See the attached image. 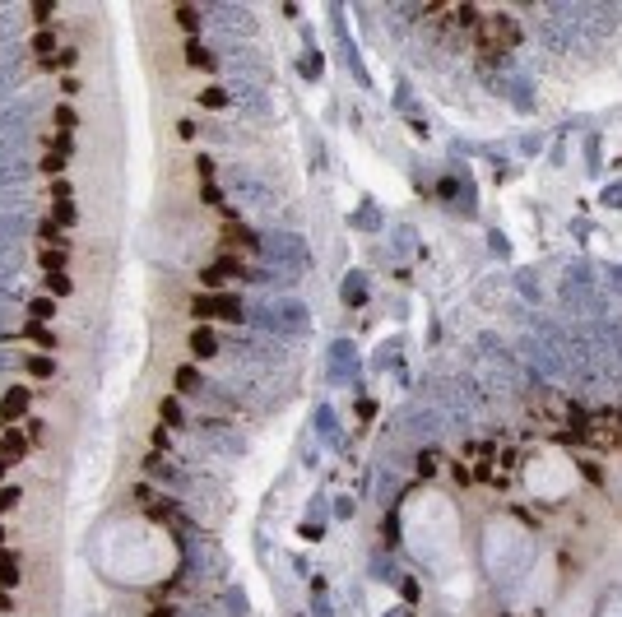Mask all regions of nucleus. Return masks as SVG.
Here are the masks:
<instances>
[{
	"label": "nucleus",
	"instance_id": "6ab92c4d",
	"mask_svg": "<svg viewBox=\"0 0 622 617\" xmlns=\"http://www.w3.org/2000/svg\"><path fill=\"white\" fill-rule=\"evenodd\" d=\"M177 24H181V28H195V24H200V15H195V10H186V5H181V10H177Z\"/></svg>",
	"mask_w": 622,
	"mask_h": 617
},
{
	"label": "nucleus",
	"instance_id": "39448f33",
	"mask_svg": "<svg viewBox=\"0 0 622 617\" xmlns=\"http://www.w3.org/2000/svg\"><path fill=\"white\" fill-rule=\"evenodd\" d=\"M190 353H195V357H214L218 353V339H214V330H209V325H195V334H190Z\"/></svg>",
	"mask_w": 622,
	"mask_h": 617
},
{
	"label": "nucleus",
	"instance_id": "393cba45",
	"mask_svg": "<svg viewBox=\"0 0 622 617\" xmlns=\"http://www.w3.org/2000/svg\"><path fill=\"white\" fill-rule=\"evenodd\" d=\"M51 195H56V200L65 204V200H70V181H56V186H51Z\"/></svg>",
	"mask_w": 622,
	"mask_h": 617
},
{
	"label": "nucleus",
	"instance_id": "9d476101",
	"mask_svg": "<svg viewBox=\"0 0 622 617\" xmlns=\"http://www.w3.org/2000/svg\"><path fill=\"white\" fill-rule=\"evenodd\" d=\"M24 367H28V376L33 381H51V371H56V362H51V357H28V362H24Z\"/></svg>",
	"mask_w": 622,
	"mask_h": 617
},
{
	"label": "nucleus",
	"instance_id": "f03ea898",
	"mask_svg": "<svg viewBox=\"0 0 622 617\" xmlns=\"http://www.w3.org/2000/svg\"><path fill=\"white\" fill-rule=\"evenodd\" d=\"M195 321H209V316H223V321H242V302L237 297H195L190 302Z\"/></svg>",
	"mask_w": 622,
	"mask_h": 617
},
{
	"label": "nucleus",
	"instance_id": "b1692460",
	"mask_svg": "<svg viewBox=\"0 0 622 617\" xmlns=\"http://www.w3.org/2000/svg\"><path fill=\"white\" fill-rule=\"evenodd\" d=\"M51 15H56V0H51V5H47V0H42V5H33V19H51Z\"/></svg>",
	"mask_w": 622,
	"mask_h": 617
},
{
	"label": "nucleus",
	"instance_id": "4468645a",
	"mask_svg": "<svg viewBox=\"0 0 622 617\" xmlns=\"http://www.w3.org/2000/svg\"><path fill=\"white\" fill-rule=\"evenodd\" d=\"M177 390H200V371L195 367H177Z\"/></svg>",
	"mask_w": 622,
	"mask_h": 617
},
{
	"label": "nucleus",
	"instance_id": "f8f14e48",
	"mask_svg": "<svg viewBox=\"0 0 622 617\" xmlns=\"http://www.w3.org/2000/svg\"><path fill=\"white\" fill-rule=\"evenodd\" d=\"M28 311H33V321H42V325H47L51 316H56V302H51V297H33V302H28Z\"/></svg>",
	"mask_w": 622,
	"mask_h": 617
},
{
	"label": "nucleus",
	"instance_id": "cd10ccee",
	"mask_svg": "<svg viewBox=\"0 0 622 617\" xmlns=\"http://www.w3.org/2000/svg\"><path fill=\"white\" fill-rule=\"evenodd\" d=\"M0 539H5V529H0Z\"/></svg>",
	"mask_w": 622,
	"mask_h": 617
},
{
	"label": "nucleus",
	"instance_id": "412c9836",
	"mask_svg": "<svg viewBox=\"0 0 622 617\" xmlns=\"http://www.w3.org/2000/svg\"><path fill=\"white\" fill-rule=\"evenodd\" d=\"M37 232H42V242H61V228H56L51 218H47V223H42V228H37Z\"/></svg>",
	"mask_w": 622,
	"mask_h": 617
},
{
	"label": "nucleus",
	"instance_id": "0eeeda50",
	"mask_svg": "<svg viewBox=\"0 0 622 617\" xmlns=\"http://www.w3.org/2000/svg\"><path fill=\"white\" fill-rule=\"evenodd\" d=\"M19 334H24L28 343H37V348H56V334H51V325H42V321H28Z\"/></svg>",
	"mask_w": 622,
	"mask_h": 617
},
{
	"label": "nucleus",
	"instance_id": "1a4fd4ad",
	"mask_svg": "<svg viewBox=\"0 0 622 617\" xmlns=\"http://www.w3.org/2000/svg\"><path fill=\"white\" fill-rule=\"evenodd\" d=\"M33 51H37L42 61H51V51H56V33H51V28H37V33H33Z\"/></svg>",
	"mask_w": 622,
	"mask_h": 617
},
{
	"label": "nucleus",
	"instance_id": "423d86ee",
	"mask_svg": "<svg viewBox=\"0 0 622 617\" xmlns=\"http://www.w3.org/2000/svg\"><path fill=\"white\" fill-rule=\"evenodd\" d=\"M28 455V436L24 432H5L0 436V460H24Z\"/></svg>",
	"mask_w": 622,
	"mask_h": 617
},
{
	"label": "nucleus",
	"instance_id": "5701e85b",
	"mask_svg": "<svg viewBox=\"0 0 622 617\" xmlns=\"http://www.w3.org/2000/svg\"><path fill=\"white\" fill-rule=\"evenodd\" d=\"M42 168H47V172H61V168H65V154H47V158H42Z\"/></svg>",
	"mask_w": 622,
	"mask_h": 617
},
{
	"label": "nucleus",
	"instance_id": "20e7f679",
	"mask_svg": "<svg viewBox=\"0 0 622 617\" xmlns=\"http://www.w3.org/2000/svg\"><path fill=\"white\" fill-rule=\"evenodd\" d=\"M223 242H228V247H242V251H260L256 232L242 228V223H228V228H223Z\"/></svg>",
	"mask_w": 622,
	"mask_h": 617
},
{
	"label": "nucleus",
	"instance_id": "ddd939ff",
	"mask_svg": "<svg viewBox=\"0 0 622 617\" xmlns=\"http://www.w3.org/2000/svg\"><path fill=\"white\" fill-rule=\"evenodd\" d=\"M42 269H47V274H61V269H65V251L61 247H47V251H42Z\"/></svg>",
	"mask_w": 622,
	"mask_h": 617
},
{
	"label": "nucleus",
	"instance_id": "a211bd4d",
	"mask_svg": "<svg viewBox=\"0 0 622 617\" xmlns=\"http://www.w3.org/2000/svg\"><path fill=\"white\" fill-rule=\"evenodd\" d=\"M51 223H56V228H70V223H75V209H70V204H56Z\"/></svg>",
	"mask_w": 622,
	"mask_h": 617
},
{
	"label": "nucleus",
	"instance_id": "9b49d317",
	"mask_svg": "<svg viewBox=\"0 0 622 617\" xmlns=\"http://www.w3.org/2000/svg\"><path fill=\"white\" fill-rule=\"evenodd\" d=\"M158 418H163L168 427H181V400H177V395H168V400L158 404Z\"/></svg>",
	"mask_w": 622,
	"mask_h": 617
},
{
	"label": "nucleus",
	"instance_id": "f257e3e1",
	"mask_svg": "<svg viewBox=\"0 0 622 617\" xmlns=\"http://www.w3.org/2000/svg\"><path fill=\"white\" fill-rule=\"evenodd\" d=\"M520 42V24L506 15H488L479 19V46L483 51H506V46Z\"/></svg>",
	"mask_w": 622,
	"mask_h": 617
},
{
	"label": "nucleus",
	"instance_id": "4be33fe9",
	"mask_svg": "<svg viewBox=\"0 0 622 617\" xmlns=\"http://www.w3.org/2000/svg\"><path fill=\"white\" fill-rule=\"evenodd\" d=\"M451 479H455V483H460V488H469V483H474V474H469L465 464H455V469H451Z\"/></svg>",
	"mask_w": 622,
	"mask_h": 617
},
{
	"label": "nucleus",
	"instance_id": "bb28decb",
	"mask_svg": "<svg viewBox=\"0 0 622 617\" xmlns=\"http://www.w3.org/2000/svg\"><path fill=\"white\" fill-rule=\"evenodd\" d=\"M0 474H5V460H0Z\"/></svg>",
	"mask_w": 622,
	"mask_h": 617
},
{
	"label": "nucleus",
	"instance_id": "f3484780",
	"mask_svg": "<svg viewBox=\"0 0 622 617\" xmlns=\"http://www.w3.org/2000/svg\"><path fill=\"white\" fill-rule=\"evenodd\" d=\"M200 102H204V107H228V93H223V89H204Z\"/></svg>",
	"mask_w": 622,
	"mask_h": 617
},
{
	"label": "nucleus",
	"instance_id": "aec40b11",
	"mask_svg": "<svg viewBox=\"0 0 622 617\" xmlns=\"http://www.w3.org/2000/svg\"><path fill=\"white\" fill-rule=\"evenodd\" d=\"M19 506V488H5V492H0V510H15Z\"/></svg>",
	"mask_w": 622,
	"mask_h": 617
},
{
	"label": "nucleus",
	"instance_id": "7ed1b4c3",
	"mask_svg": "<svg viewBox=\"0 0 622 617\" xmlns=\"http://www.w3.org/2000/svg\"><path fill=\"white\" fill-rule=\"evenodd\" d=\"M28 404H33V395H28L24 386L5 390V395H0V418H5V422H15V418H24V413H28Z\"/></svg>",
	"mask_w": 622,
	"mask_h": 617
},
{
	"label": "nucleus",
	"instance_id": "2eb2a0df",
	"mask_svg": "<svg viewBox=\"0 0 622 617\" xmlns=\"http://www.w3.org/2000/svg\"><path fill=\"white\" fill-rule=\"evenodd\" d=\"M186 61H190V65H204V70L214 65V61H209V51H204L200 42H186Z\"/></svg>",
	"mask_w": 622,
	"mask_h": 617
},
{
	"label": "nucleus",
	"instance_id": "6e6552de",
	"mask_svg": "<svg viewBox=\"0 0 622 617\" xmlns=\"http://www.w3.org/2000/svg\"><path fill=\"white\" fill-rule=\"evenodd\" d=\"M0 585H19V557L0 548Z\"/></svg>",
	"mask_w": 622,
	"mask_h": 617
},
{
	"label": "nucleus",
	"instance_id": "a878e982",
	"mask_svg": "<svg viewBox=\"0 0 622 617\" xmlns=\"http://www.w3.org/2000/svg\"><path fill=\"white\" fill-rule=\"evenodd\" d=\"M10 608H15V599H10V594H5V589H0V617L10 613Z\"/></svg>",
	"mask_w": 622,
	"mask_h": 617
},
{
	"label": "nucleus",
	"instance_id": "dca6fc26",
	"mask_svg": "<svg viewBox=\"0 0 622 617\" xmlns=\"http://www.w3.org/2000/svg\"><path fill=\"white\" fill-rule=\"evenodd\" d=\"M75 107H70V102H61V107H56V125H61V130H75Z\"/></svg>",
	"mask_w": 622,
	"mask_h": 617
}]
</instances>
